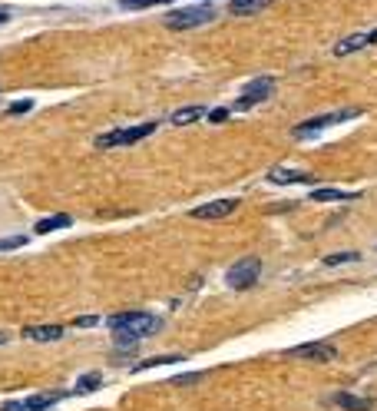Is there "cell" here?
<instances>
[{
	"label": "cell",
	"mask_w": 377,
	"mask_h": 411,
	"mask_svg": "<svg viewBox=\"0 0 377 411\" xmlns=\"http://www.w3.org/2000/svg\"><path fill=\"white\" fill-rule=\"evenodd\" d=\"M109 329L120 335L122 345H136L139 338H149L163 329V319L159 315H149V312H122V315H113L109 319Z\"/></svg>",
	"instance_id": "1"
},
{
	"label": "cell",
	"mask_w": 377,
	"mask_h": 411,
	"mask_svg": "<svg viewBox=\"0 0 377 411\" xmlns=\"http://www.w3.org/2000/svg\"><path fill=\"white\" fill-rule=\"evenodd\" d=\"M258 275H261V259H255V256H245V259H239L235 265H228L226 272V282L232 286V289H252L258 282Z\"/></svg>",
	"instance_id": "2"
},
{
	"label": "cell",
	"mask_w": 377,
	"mask_h": 411,
	"mask_svg": "<svg viewBox=\"0 0 377 411\" xmlns=\"http://www.w3.org/2000/svg\"><path fill=\"white\" fill-rule=\"evenodd\" d=\"M209 20H215L212 7H189V10H172L166 17V27L169 30H192V27H202Z\"/></svg>",
	"instance_id": "3"
},
{
	"label": "cell",
	"mask_w": 377,
	"mask_h": 411,
	"mask_svg": "<svg viewBox=\"0 0 377 411\" xmlns=\"http://www.w3.org/2000/svg\"><path fill=\"white\" fill-rule=\"evenodd\" d=\"M152 133H156V123H139V126H129V130H116V133L100 137V146H133V143L152 137Z\"/></svg>",
	"instance_id": "4"
},
{
	"label": "cell",
	"mask_w": 377,
	"mask_h": 411,
	"mask_svg": "<svg viewBox=\"0 0 377 411\" xmlns=\"http://www.w3.org/2000/svg\"><path fill=\"white\" fill-rule=\"evenodd\" d=\"M272 90H275L272 76H261V80H255V83H248V87L241 90V96H239V110H248V107H255V103H265V100L272 96Z\"/></svg>",
	"instance_id": "5"
},
{
	"label": "cell",
	"mask_w": 377,
	"mask_h": 411,
	"mask_svg": "<svg viewBox=\"0 0 377 411\" xmlns=\"http://www.w3.org/2000/svg\"><path fill=\"white\" fill-rule=\"evenodd\" d=\"M354 116H358V110H341V113H324V116H311V120L298 123L295 137H308V133H318V130H324V126H334V123H341V120H354Z\"/></svg>",
	"instance_id": "6"
},
{
	"label": "cell",
	"mask_w": 377,
	"mask_h": 411,
	"mask_svg": "<svg viewBox=\"0 0 377 411\" xmlns=\"http://www.w3.org/2000/svg\"><path fill=\"white\" fill-rule=\"evenodd\" d=\"M291 355L308 358V362H331V358H338V349L331 342H308V345H295Z\"/></svg>",
	"instance_id": "7"
},
{
	"label": "cell",
	"mask_w": 377,
	"mask_h": 411,
	"mask_svg": "<svg viewBox=\"0 0 377 411\" xmlns=\"http://www.w3.org/2000/svg\"><path fill=\"white\" fill-rule=\"evenodd\" d=\"M235 209H239V199H215V202H205V206L192 209V219H226Z\"/></svg>",
	"instance_id": "8"
},
{
	"label": "cell",
	"mask_w": 377,
	"mask_h": 411,
	"mask_svg": "<svg viewBox=\"0 0 377 411\" xmlns=\"http://www.w3.org/2000/svg\"><path fill=\"white\" fill-rule=\"evenodd\" d=\"M367 44H377V30L351 33V37H344V40H338V44H334V57H347V53H354V50H364Z\"/></svg>",
	"instance_id": "9"
},
{
	"label": "cell",
	"mask_w": 377,
	"mask_h": 411,
	"mask_svg": "<svg viewBox=\"0 0 377 411\" xmlns=\"http://www.w3.org/2000/svg\"><path fill=\"white\" fill-rule=\"evenodd\" d=\"M24 338H30V342H57V338H63V325H27Z\"/></svg>",
	"instance_id": "10"
},
{
	"label": "cell",
	"mask_w": 377,
	"mask_h": 411,
	"mask_svg": "<svg viewBox=\"0 0 377 411\" xmlns=\"http://www.w3.org/2000/svg\"><path fill=\"white\" fill-rule=\"evenodd\" d=\"M268 180L278 186H291V183H308L311 176L308 173H302V169H288V166H275L272 173H268Z\"/></svg>",
	"instance_id": "11"
},
{
	"label": "cell",
	"mask_w": 377,
	"mask_h": 411,
	"mask_svg": "<svg viewBox=\"0 0 377 411\" xmlns=\"http://www.w3.org/2000/svg\"><path fill=\"white\" fill-rule=\"evenodd\" d=\"M63 398V392H46V395H30V398H24V408L27 411H46V408H53L57 401Z\"/></svg>",
	"instance_id": "12"
},
{
	"label": "cell",
	"mask_w": 377,
	"mask_h": 411,
	"mask_svg": "<svg viewBox=\"0 0 377 411\" xmlns=\"http://www.w3.org/2000/svg\"><path fill=\"white\" fill-rule=\"evenodd\" d=\"M272 0H232L228 3V10L235 17H248V14H258V10H265Z\"/></svg>",
	"instance_id": "13"
},
{
	"label": "cell",
	"mask_w": 377,
	"mask_h": 411,
	"mask_svg": "<svg viewBox=\"0 0 377 411\" xmlns=\"http://www.w3.org/2000/svg\"><path fill=\"white\" fill-rule=\"evenodd\" d=\"M205 116V110L202 107H182L172 113V126H189V123H196Z\"/></svg>",
	"instance_id": "14"
},
{
	"label": "cell",
	"mask_w": 377,
	"mask_h": 411,
	"mask_svg": "<svg viewBox=\"0 0 377 411\" xmlns=\"http://www.w3.org/2000/svg\"><path fill=\"white\" fill-rule=\"evenodd\" d=\"M103 385V375H96V371H86L83 378L73 385V395H90V392H96Z\"/></svg>",
	"instance_id": "15"
},
{
	"label": "cell",
	"mask_w": 377,
	"mask_h": 411,
	"mask_svg": "<svg viewBox=\"0 0 377 411\" xmlns=\"http://www.w3.org/2000/svg\"><path fill=\"white\" fill-rule=\"evenodd\" d=\"M311 199L315 202H344V199H354V193H347V189H315Z\"/></svg>",
	"instance_id": "16"
},
{
	"label": "cell",
	"mask_w": 377,
	"mask_h": 411,
	"mask_svg": "<svg viewBox=\"0 0 377 411\" xmlns=\"http://www.w3.org/2000/svg\"><path fill=\"white\" fill-rule=\"evenodd\" d=\"M334 401H338L341 408H347V411H367V408H374V401H371V398H354V395H344V392L334 398Z\"/></svg>",
	"instance_id": "17"
},
{
	"label": "cell",
	"mask_w": 377,
	"mask_h": 411,
	"mask_svg": "<svg viewBox=\"0 0 377 411\" xmlns=\"http://www.w3.org/2000/svg\"><path fill=\"white\" fill-rule=\"evenodd\" d=\"M73 222L70 216H50V219H40L37 226H33V232H57V229H66Z\"/></svg>",
	"instance_id": "18"
},
{
	"label": "cell",
	"mask_w": 377,
	"mask_h": 411,
	"mask_svg": "<svg viewBox=\"0 0 377 411\" xmlns=\"http://www.w3.org/2000/svg\"><path fill=\"white\" fill-rule=\"evenodd\" d=\"M176 362H182V355H159V358H146V362H139L136 371H142V368H159V365H176Z\"/></svg>",
	"instance_id": "19"
},
{
	"label": "cell",
	"mask_w": 377,
	"mask_h": 411,
	"mask_svg": "<svg viewBox=\"0 0 377 411\" xmlns=\"http://www.w3.org/2000/svg\"><path fill=\"white\" fill-rule=\"evenodd\" d=\"M159 3H172V0H122V10H146V7H159Z\"/></svg>",
	"instance_id": "20"
},
{
	"label": "cell",
	"mask_w": 377,
	"mask_h": 411,
	"mask_svg": "<svg viewBox=\"0 0 377 411\" xmlns=\"http://www.w3.org/2000/svg\"><path fill=\"white\" fill-rule=\"evenodd\" d=\"M358 259V252H331V256H328V265H344V262H354Z\"/></svg>",
	"instance_id": "21"
},
{
	"label": "cell",
	"mask_w": 377,
	"mask_h": 411,
	"mask_svg": "<svg viewBox=\"0 0 377 411\" xmlns=\"http://www.w3.org/2000/svg\"><path fill=\"white\" fill-rule=\"evenodd\" d=\"M27 245V236H14V239H0V252H7V249H24Z\"/></svg>",
	"instance_id": "22"
},
{
	"label": "cell",
	"mask_w": 377,
	"mask_h": 411,
	"mask_svg": "<svg viewBox=\"0 0 377 411\" xmlns=\"http://www.w3.org/2000/svg\"><path fill=\"white\" fill-rule=\"evenodd\" d=\"M30 107H33L30 100H20V103H14V107L7 110V113H10V116H17V113H27V110H30Z\"/></svg>",
	"instance_id": "23"
},
{
	"label": "cell",
	"mask_w": 377,
	"mask_h": 411,
	"mask_svg": "<svg viewBox=\"0 0 377 411\" xmlns=\"http://www.w3.org/2000/svg\"><path fill=\"white\" fill-rule=\"evenodd\" d=\"M93 325H100L96 315H83V319H76V329H93Z\"/></svg>",
	"instance_id": "24"
},
{
	"label": "cell",
	"mask_w": 377,
	"mask_h": 411,
	"mask_svg": "<svg viewBox=\"0 0 377 411\" xmlns=\"http://www.w3.org/2000/svg\"><path fill=\"white\" fill-rule=\"evenodd\" d=\"M209 120H212V123H226V120H228V110H226V107L212 110V113H209Z\"/></svg>",
	"instance_id": "25"
},
{
	"label": "cell",
	"mask_w": 377,
	"mask_h": 411,
	"mask_svg": "<svg viewBox=\"0 0 377 411\" xmlns=\"http://www.w3.org/2000/svg\"><path fill=\"white\" fill-rule=\"evenodd\" d=\"M0 411H27V408H24V401H3Z\"/></svg>",
	"instance_id": "26"
},
{
	"label": "cell",
	"mask_w": 377,
	"mask_h": 411,
	"mask_svg": "<svg viewBox=\"0 0 377 411\" xmlns=\"http://www.w3.org/2000/svg\"><path fill=\"white\" fill-rule=\"evenodd\" d=\"M7 20H10V14H7V10H0V24H7Z\"/></svg>",
	"instance_id": "27"
},
{
	"label": "cell",
	"mask_w": 377,
	"mask_h": 411,
	"mask_svg": "<svg viewBox=\"0 0 377 411\" xmlns=\"http://www.w3.org/2000/svg\"><path fill=\"white\" fill-rule=\"evenodd\" d=\"M7 338H10L7 332H0V345H7Z\"/></svg>",
	"instance_id": "28"
}]
</instances>
